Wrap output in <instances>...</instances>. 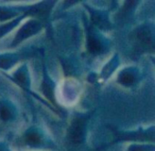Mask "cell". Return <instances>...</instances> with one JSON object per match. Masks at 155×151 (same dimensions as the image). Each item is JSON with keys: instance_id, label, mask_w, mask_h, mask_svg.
<instances>
[]
</instances>
